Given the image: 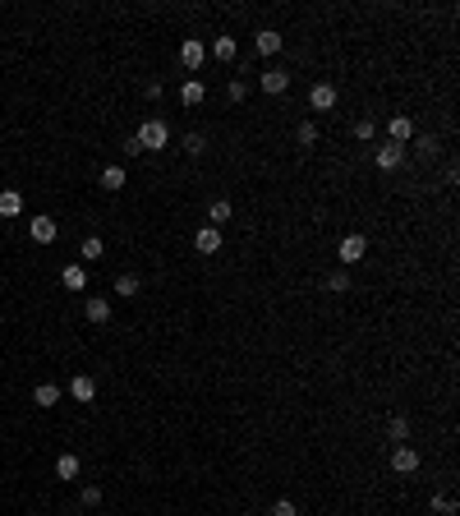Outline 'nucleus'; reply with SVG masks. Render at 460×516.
<instances>
[{
	"label": "nucleus",
	"instance_id": "nucleus-1",
	"mask_svg": "<svg viewBox=\"0 0 460 516\" xmlns=\"http://www.w3.org/2000/svg\"><path fill=\"white\" fill-rule=\"evenodd\" d=\"M134 143H139V153H161V148H166L170 143V125L166 120H143L139 125V134H134Z\"/></svg>",
	"mask_w": 460,
	"mask_h": 516
},
{
	"label": "nucleus",
	"instance_id": "nucleus-2",
	"mask_svg": "<svg viewBox=\"0 0 460 516\" xmlns=\"http://www.w3.org/2000/svg\"><path fill=\"white\" fill-rule=\"evenodd\" d=\"M391 470H396V475H414V470H419V452L409 447V442H396V447H391Z\"/></svg>",
	"mask_w": 460,
	"mask_h": 516
},
{
	"label": "nucleus",
	"instance_id": "nucleus-3",
	"mask_svg": "<svg viewBox=\"0 0 460 516\" xmlns=\"http://www.w3.org/2000/svg\"><path fill=\"white\" fill-rule=\"evenodd\" d=\"M369 254V245H364V235H345L341 249H336V258H341V268H355L359 258Z\"/></svg>",
	"mask_w": 460,
	"mask_h": 516
},
{
	"label": "nucleus",
	"instance_id": "nucleus-4",
	"mask_svg": "<svg viewBox=\"0 0 460 516\" xmlns=\"http://www.w3.org/2000/svg\"><path fill=\"white\" fill-rule=\"evenodd\" d=\"M387 139L396 143V148H405V143L414 139V120H409V116H391V120H387Z\"/></svg>",
	"mask_w": 460,
	"mask_h": 516
},
{
	"label": "nucleus",
	"instance_id": "nucleus-5",
	"mask_svg": "<svg viewBox=\"0 0 460 516\" xmlns=\"http://www.w3.org/2000/svg\"><path fill=\"white\" fill-rule=\"evenodd\" d=\"M207 60V46L198 37H189V42H179V64H184V69H198V64Z\"/></svg>",
	"mask_w": 460,
	"mask_h": 516
},
{
	"label": "nucleus",
	"instance_id": "nucleus-6",
	"mask_svg": "<svg viewBox=\"0 0 460 516\" xmlns=\"http://www.w3.org/2000/svg\"><path fill=\"white\" fill-rule=\"evenodd\" d=\"M28 235H33L37 245H51L55 235H60V226H55L51 217H33V221H28Z\"/></svg>",
	"mask_w": 460,
	"mask_h": 516
},
{
	"label": "nucleus",
	"instance_id": "nucleus-7",
	"mask_svg": "<svg viewBox=\"0 0 460 516\" xmlns=\"http://www.w3.org/2000/svg\"><path fill=\"white\" fill-rule=\"evenodd\" d=\"M308 106H313V111H332V106H336V88H332V83H313V88H308Z\"/></svg>",
	"mask_w": 460,
	"mask_h": 516
},
{
	"label": "nucleus",
	"instance_id": "nucleus-8",
	"mask_svg": "<svg viewBox=\"0 0 460 516\" xmlns=\"http://www.w3.org/2000/svg\"><path fill=\"white\" fill-rule=\"evenodd\" d=\"M69 397H74L78 406H88V401L97 397V383H92V374H78L74 383H69Z\"/></svg>",
	"mask_w": 460,
	"mask_h": 516
},
{
	"label": "nucleus",
	"instance_id": "nucleus-9",
	"mask_svg": "<svg viewBox=\"0 0 460 516\" xmlns=\"http://www.w3.org/2000/svg\"><path fill=\"white\" fill-rule=\"evenodd\" d=\"M285 88H290V74H285V69H263V92L281 97Z\"/></svg>",
	"mask_w": 460,
	"mask_h": 516
},
{
	"label": "nucleus",
	"instance_id": "nucleus-10",
	"mask_svg": "<svg viewBox=\"0 0 460 516\" xmlns=\"http://www.w3.org/2000/svg\"><path fill=\"white\" fill-rule=\"evenodd\" d=\"M193 245H198V254H221V231L217 226H203V231L193 235Z\"/></svg>",
	"mask_w": 460,
	"mask_h": 516
},
{
	"label": "nucleus",
	"instance_id": "nucleus-11",
	"mask_svg": "<svg viewBox=\"0 0 460 516\" xmlns=\"http://www.w3.org/2000/svg\"><path fill=\"white\" fill-rule=\"evenodd\" d=\"M400 162H405V148H396V143H382V148H378V166L382 171H396Z\"/></svg>",
	"mask_w": 460,
	"mask_h": 516
},
{
	"label": "nucleus",
	"instance_id": "nucleus-12",
	"mask_svg": "<svg viewBox=\"0 0 460 516\" xmlns=\"http://www.w3.org/2000/svg\"><path fill=\"white\" fill-rule=\"evenodd\" d=\"M24 212V194L19 189H0V217H19Z\"/></svg>",
	"mask_w": 460,
	"mask_h": 516
},
{
	"label": "nucleus",
	"instance_id": "nucleus-13",
	"mask_svg": "<svg viewBox=\"0 0 460 516\" xmlns=\"http://www.w3.org/2000/svg\"><path fill=\"white\" fill-rule=\"evenodd\" d=\"M83 313H88V322H111V300L92 295L88 304H83Z\"/></svg>",
	"mask_w": 460,
	"mask_h": 516
},
{
	"label": "nucleus",
	"instance_id": "nucleus-14",
	"mask_svg": "<svg viewBox=\"0 0 460 516\" xmlns=\"http://www.w3.org/2000/svg\"><path fill=\"white\" fill-rule=\"evenodd\" d=\"M281 46H285V37L276 33V28H263V33H258V51H263V55H276Z\"/></svg>",
	"mask_w": 460,
	"mask_h": 516
},
{
	"label": "nucleus",
	"instance_id": "nucleus-15",
	"mask_svg": "<svg viewBox=\"0 0 460 516\" xmlns=\"http://www.w3.org/2000/svg\"><path fill=\"white\" fill-rule=\"evenodd\" d=\"M60 282H64V291H83V286H88V272H83V263H69V268L60 272Z\"/></svg>",
	"mask_w": 460,
	"mask_h": 516
},
{
	"label": "nucleus",
	"instance_id": "nucleus-16",
	"mask_svg": "<svg viewBox=\"0 0 460 516\" xmlns=\"http://www.w3.org/2000/svg\"><path fill=\"white\" fill-rule=\"evenodd\" d=\"M55 401H60V387H55V383H37V392H33V406H42V411H51Z\"/></svg>",
	"mask_w": 460,
	"mask_h": 516
},
{
	"label": "nucleus",
	"instance_id": "nucleus-17",
	"mask_svg": "<svg viewBox=\"0 0 460 516\" xmlns=\"http://www.w3.org/2000/svg\"><path fill=\"white\" fill-rule=\"evenodd\" d=\"M78 470H83V465H78L74 452H60V456H55V475L60 479H78Z\"/></svg>",
	"mask_w": 460,
	"mask_h": 516
},
{
	"label": "nucleus",
	"instance_id": "nucleus-18",
	"mask_svg": "<svg viewBox=\"0 0 460 516\" xmlns=\"http://www.w3.org/2000/svg\"><path fill=\"white\" fill-rule=\"evenodd\" d=\"M203 97H207V88L198 83V78H189V83H179V102H184V106H198Z\"/></svg>",
	"mask_w": 460,
	"mask_h": 516
},
{
	"label": "nucleus",
	"instance_id": "nucleus-19",
	"mask_svg": "<svg viewBox=\"0 0 460 516\" xmlns=\"http://www.w3.org/2000/svg\"><path fill=\"white\" fill-rule=\"evenodd\" d=\"M235 51H240V46H235V37H212V55H217L221 64L235 60Z\"/></svg>",
	"mask_w": 460,
	"mask_h": 516
},
{
	"label": "nucleus",
	"instance_id": "nucleus-20",
	"mask_svg": "<svg viewBox=\"0 0 460 516\" xmlns=\"http://www.w3.org/2000/svg\"><path fill=\"white\" fill-rule=\"evenodd\" d=\"M102 189H106V194L125 189V166H102Z\"/></svg>",
	"mask_w": 460,
	"mask_h": 516
},
{
	"label": "nucleus",
	"instance_id": "nucleus-21",
	"mask_svg": "<svg viewBox=\"0 0 460 516\" xmlns=\"http://www.w3.org/2000/svg\"><path fill=\"white\" fill-rule=\"evenodd\" d=\"M294 143H299V148H313V143H318V125H313V120H304V125L294 129Z\"/></svg>",
	"mask_w": 460,
	"mask_h": 516
},
{
	"label": "nucleus",
	"instance_id": "nucleus-22",
	"mask_svg": "<svg viewBox=\"0 0 460 516\" xmlns=\"http://www.w3.org/2000/svg\"><path fill=\"white\" fill-rule=\"evenodd\" d=\"M115 295H139V277H134V272H120V277H115Z\"/></svg>",
	"mask_w": 460,
	"mask_h": 516
},
{
	"label": "nucleus",
	"instance_id": "nucleus-23",
	"mask_svg": "<svg viewBox=\"0 0 460 516\" xmlns=\"http://www.w3.org/2000/svg\"><path fill=\"white\" fill-rule=\"evenodd\" d=\"M327 291H332V295H345V291H350V272L336 268L332 277H327Z\"/></svg>",
	"mask_w": 460,
	"mask_h": 516
},
{
	"label": "nucleus",
	"instance_id": "nucleus-24",
	"mask_svg": "<svg viewBox=\"0 0 460 516\" xmlns=\"http://www.w3.org/2000/svg\"><path fill=\"white\" fill-rule=\"evenodd\" d=\"M387 433H391V442H405V438H409V420H405V415H391Z\"/></svg>",
	"mask_w": 460,
	"mask_h": 516
},
{
	"label": "nucleus",
	"instance_id": "nucleus-25",
	"mask_svg": "<svg viewBox=\"0 0 460 516\" xmlns=\"http://www.w3.org/2000/svg\"><path fill=\"white\" fill-rule=\"evenodd\" d=\"M221 221H230V203H226V198H217L212 212H207V226H217V231H221Z\"/></svg>",
	"mask_w": 460,
	"mask_h": 516
},
{
	"label": "nucleus",
	"instance_id": "nucleus-26",
	"mask_svg": "<svg viewBox=\"0 0 460 516\" xmlns=\"http://www.w3.org/2000/svg\"><path fill=\"white\" fill-rule=\"evenodd\" d=\"M78 254L88 258V263H97V258H102V235H88V240H83V249H78Z\"/></svg>",
	"mask_w": 460,
	"mask_h": 516
},
{
	"label": "nucleus",
	"instance_id": "nucleus-27",
	"mask_svg": "<svg viewBox=\"0 0 460 516\" xmlns=\"http://www.w3.org/2000/svg\"><path fill=\"white\" fill-rule=\"evenodd\" d=\"M433 512H442V516H456V498H447V493H437V498H433Z\"/></svg>",
	"mask_w": 460,
	"mask_h": 516
},
{
	"label": "nucleus",
	"instance_id": "nucleus-28",
	"mask_svg": "<svg viewBox=\"0 0 460 516\" xmlns=\"http://www.w3.org/2000/svg\"><path fill=\"white\" fill-rule=\"evenodd\" d=\"M373 134H378V125H373V120H355V139H359V143H369Z\"/></svg>",
	"mask_w": 460,
	"mask_h": 516
},
{
	"label": "nucleus",
	"instance_id": "nucleus-29",
	"mask_svg": "<svg viewBox=\"0 0 460 516\" xmlns=\"http://www.w3.org/2000/svg\"><path fill=\"white\" fill-rule=\"evenodd\" d=\"M230 102H244V97H249V83H244V78H230Z\"/></svg>",
	"mask_w": 460,
	"mask_h": 516
},
{
	"label": "nucleus",
	"instance_id": "nucleus-30",
	"mask_svg": "<svg viewBox=\"0 0 460 516\" xmlns=\"http://www.w3.org/2000/svg\"><path fill=\"white\" fill-rule=\"evenodd\" d=\"M203 148H207V139H203V134H189V139H184V153H189V157H198Z\"/></svg>",
	"mask_w": 460,
	"mask_h": 516
},
{
	"label": "nucleus",
	"instance_id": "nucleus-31",
	"mask_svg": "<svg viewBox=\"0 0 460 516\" xmlns=\"http://www.w3.org/2000/svg\"><path fill=\"white\" fill-rule=\"evenodd\" d=\"M272 516H299V512H294L290 498H276V503H272Z\"/></svg>",
	"mask_w": 460,
	"mask_h": 516
},
{
	"label": "nucleus",
	"instance_id": "nucleus-32",
	"mask_svg": "<svg viewBox=\"0 0 460 516\" xmlns=\"http://www.w3.org/2000/svg\"><path fill=\"white\" fill-rule=\"evenodd\" d=\"M102 503V489H97V484H88V489H83V507H97Z\"/></svg>",
	"mask_w": 460,
	"mask_h": 516
},
{
	"label": "nucleus",
	"instance_id": "nucleus-33",
	"mask_svg": "<svg viewBox=\"0 0 460 516\" xmlns=\"http://www.w3.org/2000/svg\"><path fill=\"white\" fill-rule=\"evenodd\" d=\"M143 97H148V102H157V97H161V83H157V78H152V83H143Z\"/></svg>",
	"mask_w": 460,
	"mask_h": 516
}]
</instances>
